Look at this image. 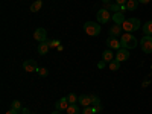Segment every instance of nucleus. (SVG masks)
I'll list each match as a JSON object with an SVG mask.
<instances>
[{
  "mask_svg": "<svg viewBox=\"0 0 152 114\" xmlns=\"http://www.w3.org/2000/svg\"><path fill=\"white\" fill-rule=\"evenodd\" d=\"M120 44H122V47H125V49H135L137 47V38L132 35V34H129V32H126V34H122L120 35Z\"/></svg>",
  "mask_w": 152,
  "mask_h": 114,
  "instance_id": "1",
  "label": "nucleus"
},
{
  "mask_svg": "<svg viewBox=\"0 0 152 114\" xmlns=\"http://www.w3.org/2000/svg\"><path fill=\"white\" fill-rule=\"evenodd\" d=\"M102 2H104V3H107V5H110V3H111V0H102Z\"/></svg>",
  "mask_w": 152,
  "mask_h": 114,
  "instance_id": "34",
  "label": "nucleus"
},
{
  "mask_svg": "<svg viewBox=\"0 0 152 114\" xmlns=\"http://www.w3.org/2000/svg\"><path fill=\"white\" fill-rule=\"evenodd\" d=\"M78 102L82 107H90L91 105V97H90V94H82V96H79Z\"/></svg>",
  "mask_w": 152,
  "mask_h": 114,
  "instance_id": "12",
  "label": "nucleus"
},
{
  "mask_svg": "<svg viewBox=\"0 0 152 114\" xmlns=\"http://www.w3.org/2000/svg\"><path fill=\"white\" fill-rule=\"evenodd\" d=\"M82 114H96V108H93V107H85V108L82 110Z\"/></svg>",
  "mask_w": 152,
  "mask_h": 114,
  "instance_id": "24",
  "label": "nucleus"
},
{
  "mask_svg": "<svg viewBox=\"0 0 152 114\" xmlns=\"http://www.w3.org/2000/svg\"><path fill=\"white\" fill-rule=\"evenodd\" d=\"M140 47L145 53H152V35H145L140 40Z\"/></svg>",
  "mask_w": 152,
  "mask_h": 114,
  "instance_id": "4",
  "label": "nucleus"
},
{
  "mask_svg": "<svg viewBox=\"0 0 152 114\" xmlns=\"http://www.w3.org/2000/svg\"><path fill=\"white\" fill-rule=\"evenodd\" d=\"M84 31L90 37H97L100 34V24L96 21H85L84 23Z\"/></svg>",
  "mask_w": 152,
  "mask_h": 114,
  "instance_id": "3",
  "label": "nucleus"
},
{
  "mask_svg": "<svg viewBox=\"0 0 152 114\" xmlns=\"http://www.w3.org/2000/svg\"><path fill=\"white\" fill-rule=\"evenodd\" d=\"M47 43H49L50 47H59V40H50V41H47Z\"/></svg>",
  "mask_w": 152,
  "mask_h": 114,
  "instance_id": "27",
  "label": "nucleus"
},
{
  "mask_svg": "<svg viewBox=\"0 0 152 114\" xmlns=\"http://www.w3.org/2000/svg\"><path fill=\"white\" fill-rule=\"evenodd\" d=\"M69 105H70V104H69V100H67V96H66V97H61V99L56 100V110H59V111L67 110Z\"/></svg>",
  "mask_w": 152,
  "mask_h": 114,
  "instance_id": "10",
  "label": "nucleus"
},
{
  "mask_svg": "<svg viewBox=\"0 0 152 114\" xmlns=\"http://www.w3.org/2000/svg\"><path fill=\"white\" fill-rule=\"evenodd\" d=\"M105 66H107V62H105L104 59H102V61H100V62H97V67H99V69H104Z\"/></svg>",
  "mask_w": 152,
  "mask_h": 114,
  "instance_id": "29",
  "label": "nucleus"
},
{
  "mask_svg": "<svg viewBox=\"0 0 152 114\" xmlns=\"http://www.w3.org/2000/svg\"><path fill=\"white\" fill-rule=\"evenodd\" d=\"M122 24H113V26L110 28V35L111 37H119L122 34Z\"/></svg>",
  "mask_w": 152,
  "mask_h": 114,
  "instance_id": "13",
  "label": "nucleus"
},
{
  "mask_svg": "<svg viewBox=\"0 0 152 114\" xmlns=\"http://www.w3.org/2000/svg\"><path fill=\"white\" fill-rule=\"evenodd\" d=\"M137 6H138V2H137V0H128V2H126V5H125L126 11H135Z\"/></svg>",
  "mask_w": 152,
  "mask_h": 114,
  "instance_id": "16",
  "label": "nucleus"
},
{
  "mask_svg": "<svg viewBox=\"0 0 152 114\" xmlns=\"http://www.w3.org/2000/svg\"><path fill=\"white\" fill-rule=\"evenodd\" d=\"M38 64H37V61L35 59H26L23 62V70L24 72H38Z\"/></svg>",
  "mask_w": 152,
  "mask_h": 114,
  "instance_id": "7",
  "label": "nucleus"
},
{
  "mask_svg": "<svg viewBox=\"0 0 152 114\" xmlns=\"http://www.w3.org/2000/svg\"><path fill=\"white\" fill-rule=\"evenodd\" d=\"M66 111H67V114H81V110H79V107L76 105V104L69 105V108H67Z\"/></svg>",
  "mask_w": 152,
  "mask_h": 114,
  "instance_id": "17",
  "label": "nucleus"
},
{
  "mask_svg": "<svg viewBox=\"0 0 152 114\" xmlns=\"http://www.w3.org/2000/svg\"><path fill=\"white\" fill-rule=\"evenodd\" d=\"M34 40L38 41V43H43V41H47V32L44 28H38L35 32H34Z\"/></svg>",
  "mask_w": 152,
  "mask_h": 114,
  "instance_id": "6",
  "label": "nucleus"
},
{
  "mask_svg": "<svg viewBox=\"0 0 152 114\" xmlns=\"http://www.w3.org/2000/svg\"><path fill=\"white\" fill-rule=\"evenodd\" d=\"M52 114H61V113H59V110H56V111H53Z\"/></svg>",
  "mask_w": 152,
  "mask_h": 114,
  "instance_id": "35",
  "label": "nucleus"
},
{
  "mask_svg": "<svg viewBox=\"0 0 152 114\" xmlns=\"http://www.w3.org/2000/svg\"><path fill=\"white\" fill-rule=\"evenodd\" d=\"M140 20L138 18H135V17H132V18H126L125 21H123V24H122V28H123V31L125 32H135V31H138L140 29Z\"/></svg>",
  "mask_w": 152,
  "mask_h": 114,
  "instance_id": "2",
  "label": "nucleus"
},
{
  "mask_svg": "<svg viewBox=\"0 0 152 114\" xmlns=\"http://www.w3.org/2000/svg\"><path fill=\"white\" fill-rule=\"evenodd\" d=\"M90 97H91V104H93L94 107L100 104V99H99V97H97L96 94H90Z\"/></svg>",
  "mask_w": 152,
  "mask_h": 114,
  "instance_id": "26",
  "label": "nucleus"
},
{
  "mask_svg": "<svg viewBox=\"0 0 152 114\" xmlns=\"http://www.w3.org/2000/svg\"><path fill=\"white\" fill-rule=\"evenodd\" d=\"M18 113H20V111H15V110H12V108H11V110H9V111H6L5 114H18Z\"/></svg>",
  "mask_w": 152,
  "mask_h": 114,
  "instance_id": "31",
  "label": "nucleus"
},
{
  "mask_svg": "<svg viewBox=\"0 0 152 114\" xmlns=\"http://www.w3.org/2000/svg\"><path fill=\"white\" fill-rule=\"evenodd\" d=\"M37 73L40 75L41 78H44V76H47V75H49V70H47L46 67H40V69H38V72H37Z\"/></svg>",
  "mask_w": 152,
  "mask_h": 114,
  "instance_id": "25",
  "label": "nucleus"
},
{
  "mask_svg": "<svg viewBox=\"0 0 152 114\" xmlns=\"http://www.w3.org/2000/svg\"><path fill=\"white\" fill-rule=\"evenodd\" d=\"M107 46H108L110 49H116V50H119V49L122 47L120 41L117 40V37H111V35L107 38Z\"/></svg>",
  "mask_w": 152,
  "mask_h": 114,
  "instance_id": "9",
  "label": "nucleus"
},
{
  "mask_svg": "<svg viewBox=\"0 0 152 114\" xmlns=\"http://www.w3.org/2000/svg\"><path fill=\"white\" fill-rule=\"evenodd\" d=\"M102 59H104L105 62H108V64H110L111 61H114V59H116V56L113 55L111 49H107V50H104V53H102Z\"/></svg>",
  "mask_w": 152,
  "mask_h": 114,
  "instance_id": "15",
  "label": "nucleus"
},
{
  "mask_svg": "<svg viewBox=\"0 0 152 114\" xmlns=\"http://www.w3.org/2000/svg\"><path fill=\"white\" fill-rule=\"evenodd\" d=\"M126 2H128V0H116V3H117V5H120V6H125V5H126Z\"/></svg>",
  "mask_w": 152,
  "mask_h": 114,
  "instance_id": "30",
  "label": "nucleus"
},
{
  "mask_svg": "<svg viewBox=\"0 0 152 114\" xmlns=\"http://www.w3.org/2000/svg\"><path fill=\"white\" fill-rule=\"evenodd\" d=\"M96 18L99 23H107L111 20V14H110V9L104 8V9H99L97 14H96Z\"/></svg>",
  "mask_w": 152,
  "mask_h": 114,
  "instance_id": "5",
  "label": "nucleus"
},
{
  "mask_svg": "<svg viewBox=\"0 0 152 114\" xmlns=\"http://www.w3.org/2000/svg\"><path fill=\"white\" fill-rule=\"evenodd\" d=\"M94 108H96V113H102V111H104V107H102V104H99V105H96Z\"/></svg>",
  "mask_w": 152,
  "mask_h": 114,
  "instance_id": "28",
  "label": "nucleus"
},
{
  "mask_svg": "<svg viewBox=\"0 0 152 114\" xmlns=\"http://www.w3.org/2000/svg\"><path fill=\"white\" fill-rule=\"evenodd\" d=\"M107 6H108V9H110V11H113V12H122V6H120V5H117V3L107 5Z\"/></svg>",
  "mask_w": 152,
  "mask_h": 114,
  "instance_id": "21",
  "label": "nucleus"
},
{
  "mask_svg": "<svg viewBox=\"0 0 152 114\" xmlns=\"http://www.w3.org/2000/svg\"><path fill=\"white\" fill-rule=\"evenodd\" d=\"M143 32L146 35H152V20H149L143 24Z\"/></svg>",
  "mask_w": 152,
  "mask_h": 114,
  "instance_id": "19",
  "label": "nucleus"
},
{
  "mask_svg": "<svg viewBox=\"0 0 152 114\" xmlns=\"http://www.w3.org/2000/svg\"><path fill=\"white\" fill-rule=\"evenodd\" d=\"M128 58H129V50L125 49V47H120V49L117 50V53H116V59H117L119 62H123V61H126Z\"/></svg>",
  "mask_w": 152,
  "mask_h": 114,
  "instance_id": "8",
  "label": "nucleus"
},
{
  "mask_svg": "<svg viewBox=\"0 0 152 114\" xmlns=\"http://www.w3.org/2000/svg\"><path fill=\"white\" fill-rule=\"evenodd\" d=\"M137 2H138V3H143V5H146V3H149V2H151V0H137Z\"/></svg>",
  "mask_w": 152,
  "mask_h": 114,
  "instance_id": "32",
  "label": "nucleus"
},
{
  "mask_svg": "<svg viewBox=\"0 0 152 114\" xmlns=\"http://www.w3.org/2000/svg\"><path fill=\"white\" fill-rule=\"evenodd\" d=\"M49 49H50V46H49L47 41L40 43V44H38V47H37V50H38V53H40V55H46L49 52Z\"/></svg>",
  "mask_w": 152,
  "mask_h": 114,
  "instance_id": "14",
  "label": "nucleus"
},
{
  "mask_svg": "<svg viewBox=\"0 0 152 114\" xmlns=\"http://www.w3.org/2000/svg\"><path fill=\"white\" fill-rule=\"evenodd\" d=\"M111 20L114 21V24H123V21L126 20L123 12H114V14L111 15Z\"/></svg>",
  "mask_w": 152,
  "mask_h": 114,
  "instance_id": "11",
  "label": "nucleus"
},
{
  "mask_svg": "<svg viewBox=\"0 0 152 114\" xmlns=\"http://www.w3.org/2000/svg\"><path fill=\"white\" fill-rule=\"evenodd\" d=\"M31 114H34V113H31Z\"/></svg>",
  "mask_w": 152,
  "mask_h": 114,
  "instance_id": "36",
  "label": "nucleus"
},
{
  "mask_svg": "<svg viewBox=\"0 0 152 114\" xmlns=\"http://www.w3.org/2000/svg\"><path fill=\"white\" fill-rule=\"evenodd\" d=\"M41 6H43V2H41V0H35V2L31 5V11H32V12H38V11L41 9Z\"/></svg>",
  "mask_w": 152,
  "mask_h": 114,
  "instance_id": "18",
  "label": "nucleus"
},
{
  "mask_svg": "<svg viewBox=\"0 0 152 114\" xmlns=\"http://www.w3.org/2000/svg\"><path fill=\"white\" fill-rule=\"evenodd\" d=\"M78 96H76V94H73V93H70L69 96H67V100H69V104L70 105H73V104H76V102H78Z\"/></svg>",
  "mask_w": 152,
  "mask_h": 114,
  "instance_id": "22",
  "label": "nucleus"
},
{
  "mask_svg": "<svg viewBox=\"0 0 152 114\" xmlns=\"http://www.w3.org/2000/svg\"><path fill=\"white\" fill-rule=\"evenodd\" d=\"M21 113H23V114H31V111H29L28 108H23V110H21Z\"/></svg>",
  "mask_w": 152,
  "mask_h": 114,
  "instance_id": "33",
  "label": "nucleus"
},
{
  "mask_svg": "<svg viewBox=\"0 0 152 114\" xmlns=\"http://www.w3.org/2000/svg\"><path fill=\"white\" fill-rule=\"evenodd\" d=\"M108 67H110V70L116 72V70H119V69H120V62H119L117 59H114V61H111L110 64H108Z\"/></svg>",
  "mask_w": 152,
  "mask_h": 114,
  "instance_id": "20",
  "label": "nucleus"
},
{
  "mask_svg": "<svg viewBox=\"0 0 152 114\" xmlns=\"http://www.w3.org/2000/svg\"><path fill=\"white\" fill-rule=\"evenodd\" d=\"M11 108L15 110V111H21V102L20 100H14V102L11 104Z\"/></svg>",
  "mask_w": 152,
  "mask_h": 114,
  "instance_id": "23",
  "label": "nucleus"
}]
</instances>
